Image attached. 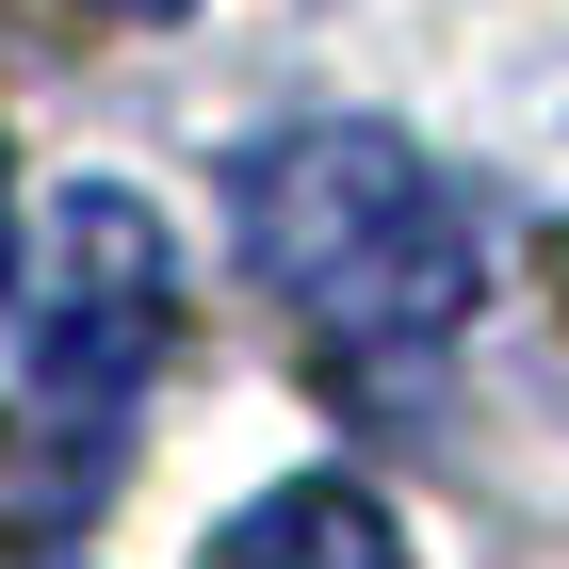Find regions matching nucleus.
I'll list each match as a JSON object with an SVG mask.
<instances>
[{
	"label": "nucleus",
	"instance_id": "3",
	"mask_svg": "<svg viewBox=\"0 0 569 569\" xmlns=\"http://www.w3.org/2000/svg\"><path fill=\"white\" fill-rule=\"evenodd\" d=\"M196 569H407V537H391V505L358 472H293V488H261L244 521L196 537Z\"/></svg>",
	"mask_w": 569,
	"mask_h": 569
},
{
	"label": "nucleus",
	"instance_id": "1",
	"mask_svg": "<svg viewBox=\"0 0 569 569\" xmlns=\"http://www.w3.org/2000/svg\"><path fill=\"white\" fill-rule=\"evenodd\" d=\"M228 228H244V277L326 358H439L488 309V228L375 114H309V131L244 147L228 163Z\"/></svg>",
	"mask_w": 569,
	"mask_h": 569
},
{
	"label": "nucleus",
	"instance_id": "4",
	"mask_svg": "<svg viewBox=\"0 0 569 569\" xmlns=\"http://www.w3.org/2000/svg\"><path fill=\"white\" fill-rule=\"evenodd\" d=\"M0 277H17V179H0Z\"/></svg>",
	"mask_w": 569,
	"mask_h": 569
},
{
	"label": "nucleus",
	"instance_id": "5",
	"mask_svg": "<svg viewBox=\"0 0 569 569\" xmlns=\"http://www.w3.org/2000/svg\"><path fill=\"white\" fill-rule=\"evenodd\" d=\"M98 17H179V0H98Z\"/></svg>",
	"mask_w": 569,
	"mask_h": 569
},
{
	"label": "nucleus",
	"instance_id": "2",
	"mask_svg": "<svg viewBox=\"0 0 569 569\" xmlns=\"http://www.w3.org/2000/svg\"><path fill=\"white\" fill-rule=\"evenodd\" d=\"M147 358H163V228H147L131 179H82L49 212V277H33V358H17V423H0V472H17V521L66 537L114 488V439L147 407Z\"/></svg>",
	"mask_w": 569,
	"mask_h": 569
}]
</instances>
